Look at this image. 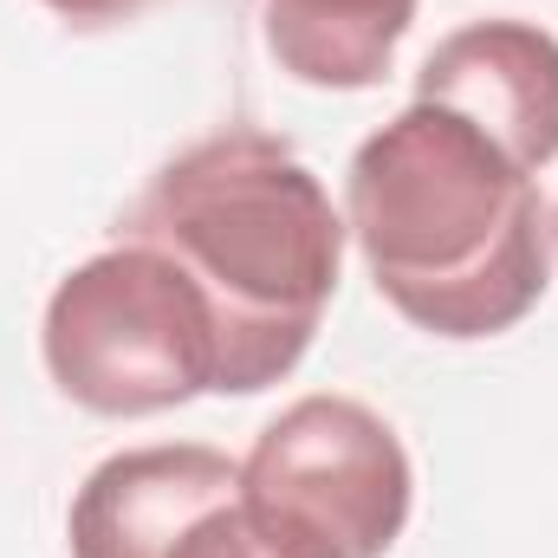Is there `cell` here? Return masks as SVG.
I'll list each match as a JSON object with an SVG mask.
<instances>
[{
  "label": "cell",
  "mask_w": 558,
  "mask_h": 558,
  "mask_svg": "<svg viewBox=\"0 0 558 558\" xmlns=\"http://www.w3.org/2000/svg\"><path fill=\"white\" fill-rule=\"evenodd\" d=\"M344 228L377 292L416 331L461 344L513 331L553 279L539 182L487 131L422 98L357 143Z\"/></svg>",
  "instance_id": "6da1fadb"
},
{
  "label": "cell",
  "mask_w": 558,
  "mask_h": 558,
  "mask_svg": "<svg viewBox=\"0 0 558 558\" xmlns=\"http://www.w3.org/2000/svg\"><path fill=\"white\" fill-rule=\"evenodd\" d=\"M344 234L299 149L247 124L169 156L124 221V241L156 247L202 292L221 338V397L267 390L312 351Z\"/></svg>",
  "instance_id": "7a4b0ae2"
},
{
  "label": "cell",
  "mask_w": 558,
  "mask_h": 558,
  "mask_svg": "<svg viewBox=\"0 0 558 558\" xmlns=\"http://www.w3.org/2000/svg\"><path fill=\"white\" fill-rule=\"evenodd\" d=\"M39 351L92 416H162L221 390V338L202 292L143 241H118L52 286Z\"/></svg>",
  "instance_id": "3957f363"
},
{
  "label": "cell",
  "mask_w": 558,
  "mask_h": 558,
  "mask_svg": "<svg viewBox=\"0 0 558 558\" xmlns=\"http://www.w3.org/2000/svg\"><path fill=\"white\" fill-rule=\"evenodd\" d=\"M416 474L397 428L357 397H299L241 461V513L279 558H384Z\"/></svg>",
  "instance_id": "277c9868"
},
{
  "label": "cell",
  "mask_w": 558,
  "mask_h": 558,
  "mask_svg": "<svg viewBox=\"0 0 558 558\" xmlns=\"http://www.w3.org/2000/svg\"><path fill=\"white\" fill-rule=\"evenodd\" d=\"M72 558H241V461L202 441H156L98 461L65 520Z\"/></svg>",
  "instance_id": "5b68a950"
},
{
  "label": "cell",
  "mask_w": 558,
  "mask_h": 558,
  "mask_svg": "<svg viewBox=\"0 0 558 558\" xmlns=\"http://www.w3.org/2000/svg\"><path fill=\"white\" fill-rule=\"evenodd\" d=\"M416 98L468 118L539 175L558 156V39L533 20H474L422 59Z\"/></svg>",
  "instance_id": "8992f818"
},
{
  "label": "cell",
  "mask_w": 558,
  "mask_h": 558,
  "mask_svg": "<svg viewBox=\"0 0 558 558\" xmlns=\"http://www.w3.org/2000/svg\"><path fill=\"white\" fill-rule=\"evenodd\" d=\"M416 0H260V33L279 72L318 92H364L390 72Z\"/></svg>",
  "instance_id": "52a82bcc"
},
{
  "label": "cell",
  "mask_w": 558,
  "mask_h": 558,
  "mask_svg": "<svg viewBox=\"0 0 558 558\" xmlns=\"http://www.w3.org/2000/svg\"><path fill=\"white\" fill-rule=\"evenodd\" d=\"M39 7H52V13L72 20V26H118V20L143 13L149 0H39Z\"/></svg>",
  "instance_id": "ba28073f"
},
{
  "label": "cell",
  "mask_w": 558,
  "mask_h": 558,
  "mask_svg": "<svg viewBox=\"0 0 558 558\" xmlns=\"http://www.w3.org/2000/svg\"><path fill=\"white\" fill-rule=\"evenodd\" d=\"M247 558H279V553H267V546H260V539H254V553H247Z\"/></svg>",
  "instance_id": "9c48e42d"
},
{
  "label": "cell",
  "mask_w": 558,
  "mask_h": 558,
  "mask_svg": "<svg viewBox=\"0 0 558 558\" xmlns=\"http://www.w3.org/2000/svg\"><path fill=\"white\" fill-rule=\"evenodd\" d=\"M553 234H558V215H553Z\"/></svg>",
  "instance_id": "30bf717a"
}]
</instances>
